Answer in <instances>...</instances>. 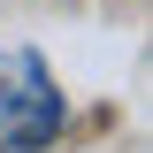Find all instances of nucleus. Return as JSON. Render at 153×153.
<instances>
[{
	"mask_svg": "<svg viewBox=\"0 0 153 153\" xmlns=\"http://www.w3.org/2000/svg\"><path fill=\"white\" fill-rule=\"evenodd\" d=\"M61 130V92L31 46L0 54V153H38Z\"/></svg>",
	"mask_w": 153,
	"mask_h": 153,
	"instance_id": "1",
	"label": "nucleus"
}]
</instances>
